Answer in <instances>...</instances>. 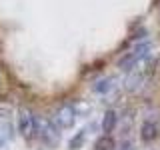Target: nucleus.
I'll list each match as a JSON object with an SVG mask.
<instances>
[{
    "instance_id": "obj_5",
    "label": "nucleus",
    "mask_w": 160,
    "mask_h": 150,
    "mask_svg": "<svg viewBox=\"0 0 160 150\" xmlns=\"http://www.w3.org/2000/svg\"><path fill=\"white\" fill-rule=\"evenodd\" d=\"M54 126L60 128V130H68L74 126L76 122V110H74L72 104H62L56 112H54V118H52Z\"/></svg>"
},
{
    "instance_id": "obj_2",
    "label": "nucleus",
    "mask_w": 160,
    "mask_h": 150,
    "mask_svg": "<svg viewBox=\"0 0 160 150\" xmlns=\"http://www.w3.org/2000/svg\"><path fill=\"white\" fill-rule=\"evenodd\" d=\"M160 136V114L158 112H152L148 114L146 118L142 120V126H140V138L142 142H154Z\"/></svg>"
},
{
    "instance_id": "obj_8",
    "label": "nucleus",
    "mask_w": 160,
    "mask_h": 150,
    "mask_svg": "<svg viewBox=\"0 0 160 150\" xmlns=\"http://www.w3.org/2000/svg\"><path fill=\"white\" fill-rule=\"evenodd\" d=\"M96 150H114V140L110 138V134H104L96 140Z\"/></svg>"
},
{
    "instance_id": "obj_3",
    "label": "nucleus",
    "mask_w": 160,
    "mask_h": 150,
    "mask_svg": "<svg viewBox=\"0 0 160 150\" xmlns=\"http://www.w3.org/2000/svg\"><path fill=\"white\" fill-rule=\"evenodd\" d=\"M36 136L42 140L44 144H48V146H54L60 140L58 128L54 126V122H50L46 118H36Z\"/></svg>"
},
{
    "instance_id": "obj_4",
    "label": "nucleus",
    "mask_w": 160,
    "mask_h": 150,
    "mask_svg": "<svg viewBox=\"0 0 160 150\" xmlns=\"http://www.w3.org/2000/svg\"><path fill=\"white\" fill-rule=\"evenodd\" d=\"M18 132L26 140L36 136V116L32 114V110L20 108V112H18Z\"/></svg>"
},
{
    "instance_id": "obj_7",
    "label": "nucleus",
    "mask_w": 160,
    "mask_h": 150,
    "mask_svg": "<svg viewBox=\"0 0 160 150\" xmlns=\"http://www.w3.org/2000/svg\"><path fill=\"white\" fill-rule=\"evenodd\" d=\"M114 86H116V82H114L112 78H102V80H98V82H94L92 90L96 94H108V92L114 90Z\"/></svg>"
},
{
    "instance_id": "obj_10",
    "label": "nucleus",
    "mask_w": 160,
    "mask_h": 150,
    "mask_svg": "<svg viewBox=\"0 0 160 150\" xmlns=\"http://www.w3.org/2000/svg\"><path fill=\"white\" fill-rule=\"evenodd\" d=\"M10 136H12V128L8 124H0V146H4Z\"/></svg>"
},
{
    "instance_id": "obj_9",
    "label": "nucleus",
    "mask_w": 160,
    "mask_h": 150,
    "mask_svg": "<svg viewBox=\"0 0 160 150\" xmlns=\"http://www.w3.org/2000/svg\"><path fill=\"white\" fill-rule=\"evenodd\" d=\"M84 138H86V130H82V132H78L76 136H74L72 140H70V144H68V146H70V150H78V148H80V146L84 144Z\"/></svg>"
},
{
    "instance_id": "obj_1",
    "label": "nucleus",
    "mask_w": 160,
    "mask_h": 150,
    "mask_svg": "<svg viewBox=\"0 0 160 150\" xmlns=\"http://www.w3.org/2000/svg\"><path fill=\"white\" fill-rule=\"evenodd\" d=\"M152 50V44L146 42V40H140V42H134L132 46L128 48V52H124L122 56L118 60V68L122 70V72H128L130 68L134 66V64L138 62L142 56H146V54Z\"/></svg>"
},
{
    "instance_id": "obj_11",
    "label": "nucleus",
    "mask_w": 160,
    "mask_h": 150,
    "mask_svg": "<svg viewBox=\"0 0 160 150\" xmlns=\"http://www.w3.org/2000/svg\"><path fill=\"white\" fill-rule=\"evenodd\" d=\"M118 150H134V148H132V144H128V142H124V144H122V146H120Z\"/></svg>"
},
{
    "instance_id": "obj_6",
    "label": "nucleus",
    "mask_w": 160,
    "mask_h": 150,
    "mask_svg": "<svg viewBox=\"0 0 160 150\" xmlns=\"http://www.w3.org/2000/svg\"><path fill=\"white\" fill-rule=\"evenodd\" d=\"M116 122H118V116H116V112L114 110H106L104 112V116H102V132L104 134H110L114 130V126H116Z\"/></svg>"
}]
</instances>
